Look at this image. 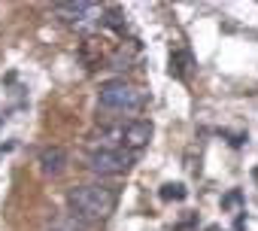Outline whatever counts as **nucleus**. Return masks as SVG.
I'll list each match as a JSON object with an SVG mask.
<instances>
[{
	"instance_id": "nucleus-1",
	"label": "nucleus",
	"mask_w": 258,
	"mask_h": 231,
	"mask_svg": "<svg viewBox=\"0 0 258 231\" xmlns=\"http://www.w3.org/2000/svg\"><path fill=\"white\" fill-rule=\"evenodd\" d=\"M67 204H70V210H73L76 219L103 222V219H109L115 213L118 192L109 189V186H76V189H70Z\"/></svg>"
},
{
	"instance_id": "nucleus-2",
	"label": "nucleus",
	"mask_w": 258,
	"mask_h": 231,
	"mask_svg": "<svg viewBox=\"0 0 258 231\" xmlns=\"http://www.w3.org/2000/svg\"><path fill=\"white\" fill-rule=\"evenodd\" d=\"M97 100H100V106H106V109H115V112L137 109V106L143 103L140 91H137L131 82H124V79L103 82V85H100V91H97Z\"/></svg>"
},
{
	"instance_id": "nucleus-3",
	"label": "nucleus",
	"mask_w": 258,
	"mask_h": 231,
	"mask_svg": "<svg viewBox=\"0 0 258 231\" xmlns=\"http://www.w3.org/2000/svg\"><path fill=\"white\" fill-rule=\"evenodd\" d=\"M131 164H134V152H127V149H94L88 155V170H94L100 177L124 174Z\"/></svg>"
},
{
	"instance_id": "nucleus-4",
	"label": "nucleus",
	"mask_w": 258,
	"mask_h": 231,
	"mask_svg": "<svg viewBox=\"0 0 258 231\" xmlns=\"http://www.w3.org/2000/svg\"><path fill=\"white\" fill-rule=\"evenodd\" d=\"M149 140H152V125H149L146 119L127 122V125L121 128V143H124L127 152H140L143 146H149Z\"/></svg>"
},
{
	"instance_id": "nucleus-5",
	"label": "nucleus",
	"mask_w": 258,
	"mask_h": 231,
	"mask_svg": "<svg viewBox=\"0 0 258 231\" xmlns=\"http://www.w3.org/2000/svg\"><path fill=\"white\" fill-rule=\"evenodd\" d=\"M100 7L97 4H88V0H79V4H58L55 7V16L67 25H79L85 19H91V13H97Z\"/></svg>"
},
{
	"instance_id": "nucleus-6",
	"label": "nucleus",
	"mask_w": 258,
	"mask_h": 231,
	"mask_svg": "<svg viewBox=\"0 0 258 231\" xmlns=\"http://www.w3.org/2000/svg\"><path fill=\"white\" fill-rule=\"evenodd\" d=\"M40 167H43V174H49V177L64 174V167H67V152H64L61 146H46V149L40 152Z\"/></svg>"
},
{
	"instance_id": "nucleus-7",
	"label": "nucleus",
	"mask_w": 258,
	"mask_h": 231,
	"mask_svg": "<svg viewBox=\"0 0 258 231\" xmlns=\"http://www.w3.org/2000/svg\"><path fill=\"white\" fill-rule=\"evenodd\" d=\"M188 73H191V55H188L185 49L173 52V55H170V76H176V79H188Z\"/></svg>"
},
{
	"instance_id": "nucleus-8",
	"label": "nucleus",
	"mask_w": 258,
	"mask_h": 231,
	"mask_svg": "<svg viewBox=\"0 0 258 231\" xmlns=\"http://www.w3.org/2000/svg\"><path fill=\"white\" fill-rule=\"evenodd\" d=\"M188 192H185V186L182 183H167V186H161V201H182Z\"/></svg>"
},
{
	"instance_id": "nucleus-9",
	"label": "nucleus",
	"mask_w": 258,
	"mask_h": 231,
	"mask_svg": "<svg viewBox=\"0 0 258 231\" xmlns=\"http://www.w3.org/2000/svg\"><path fill=\"white\" fill-rule=\"evenodd\" d=\"M237 204H243V192H240V189H234V192H228V195L222 198V210H231V207H237Z\"/></svg>"
},
{
	"instance_id": "nucleus-10",
	"label": "nucleus",
	"mask_w": 258,
	"mask_h": 231,
	"mask_svg": "<svg viewBox=\"0 0 258 231\" xmlns=\"http://www.w3.org/2000/svg\"><path fill=\"white\" fill-rule=\"evenodd\" d=\"M103 25H109V28H115V31H121V28H124V22H121L118 10H106V19H103Z\"/></svg>"
},
{
	"instance_id": "nucleus-11",
	"label": "nucleus",
	"mask_w": 258,
	"mask_h": 231,
	"mask_svg": "<svg viewBox=\"0 0 258 231\" xmlns=\"http://www.w3.org/2000/svg\"><path fill=\"white\" fill-rule=\"evenodd\" d=\"M246 228V216H237V222H234V231H243Z\"/></svg>"
},
{
	"instance_id": "nucleus-12",
	"label": "nucleus",
	"mask_w": 258,
	"mask_h": 231,
	"mask_svg": "<svg viewBox=\"0 0 258 231\" xmlns=\"http://www.w3.org/2000/svg\"><path fill=\"white\" fill-rule=\"evenodd\" d=\"M255 180H258V170H255Z\"/></svg>"
},
{
	"instance_id": "nucleus-13",
	"label": "nucleus",
	"mask_w": 258,
	"mask_h": 231,
	"mask_svg": "<svg viewBox=\"0 0 258 231\" xmlns=\"http://www.w3.org/2000/svg\"><path fill=\"white\" fill-rule=\"evenodd\" d=\"M0 122H4V119H0Z\"/></svg>"
}]
</instances>
